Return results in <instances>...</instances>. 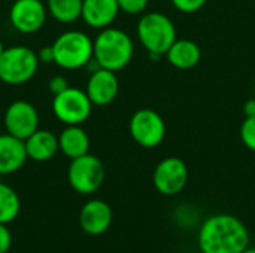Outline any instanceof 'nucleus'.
I'll list each match as a JSON object with an SVG mask.
<instances>
[{
  "mask_svg": "<svg viewBox=\"0 0 255 253\" xmlns=\"http://www.w3.org/2000/svg\"><path fill=\"white\" fill-rule=\"evenodd\" d=\"M202 253H241L250 245V234L241 219L233 215H214L199 231Z\"/></svg>",
  "mask_w": 255,
  "mask_h": 253,
  "instance_id": "f257e3e1",
  "label": "nucleus"
},
{
  "mask_svg": "<svg viewBox=\"0 0 255 253\" xmlns=\"http://www.w3.org/2000/svg\"><path fill=\"white\" fill-rule=\"evenodd\" d=\"M94 42V63L99 67L112 72H120L127 67L134 54V45L131 37L115 27L100 30Z\"/></svg>",
  "mask_w": 255,
  "mask_h": 253,
  "instance_id": "f03ea898",
  "label": "nucleus"
},
{
  "mask_svg": "<svg viewBox=\"0 0 255 253\" xmlns=\"http://www.w3.org/2000/svg\"><path fill=\"white\" fill-rule=\"evenodd\" d=\"M54 63L64 70H78L87 67L94 57L93 39L79 30L61 33L52 43Z\"/></svg>",
  "mask_w": 255,
  "mask_h": 253,
  "instance_id": "7ed1b4c3",
  "label": "nucleus"
},
{
  "mask_svg": "<svg viewBox=\"0 0 255 253\" xmlns=\"http://www.w3.org/2000/svg\"><path fill=\"white\" fill-rule=\"evenodd\" d=\"M137 37L151 57L166 55L178 39L173 21L161 12H148L139 19Z\"/></svg>",
  "mask_w": 255,
  "mask_h": 253,
  "instance_id": "20e7f679",
  "label": "nucleus"
},
{
  "mask_svg": "<svg viewBox=\"0 0 255 253\" xmlns=\"http://www.w3.org/2000/svg\"><path fill=\"white\" fill-rule=\"evenodd\" d=\"M39 63L37 54L28 46L4 48L0 55V81L6 85H22L36 75Z\"/></svg>",
  "mask_w": 255,
  "mask_h": 253,
  "instance_id": "39448f33",
  "label": "nucleus"
},
{
  "mask_svg": "<svg viewBox=\"0 0 255 253\" xmlns=\"http://www.w3.org/2000/svg\"><path fill=\"white\" fill-rule=\"evenodd\" d=\"M67 180L73 191L81 195H90L100 189L105 180L103 163L91 155L85 154L82 157L70 160L67 169Z\"/></svg>",
  "mask_w": 255,
  "mask_h": 253,
  "instance_id": "423d86ee",
  "label": "nucleus"
},
{
  "mask_svg": "<svg viewBox=\"0 0 255 253\" xmlns=\"http://www.w3.org/2000/svg\"><path fill=\"white\" fill-rule=\"evenodd\" d=\"M93 103L85 91L69 86L66 91L54 95L52 112L55 118L64 125L84 124L93 110Z\"/></svg>",
  "mask_w": 255,
  "mask_h": 253,
  "instance_id": "0eeeda50",
  "label": "nucleus"
},
{
  "mask_svg": "<svg viewBox=\"0 0 255 253\" xmlns=\"http://www.w3.org/2000/svg\"><path fill=\"white\" fill-rule=\"evenodd\" d=\"M131 139L142 148H157L166 137V124L161 115L152 109H139L128 124Z\"/></svg>",
  "mask_w": 255,
  "mask_h": 253,
  "instance_id": "6e6552de",
  "label": "nucleus"
},
{
  "mask_svg": "<svg viewBox=\"0 0 255 253\" xmlns=\"http://www.w3.org/2000/svg\"><path fill=\"white\" fill-rule=\"evenodd\" d=\"M3 124L7 134L25 140L39 130V113L31 103L16 100L6 107Z\"/></svg>",
  "mask_w": 255,
  "mask_h": 253,
  "instance_id": "1a4fd4ad",
  "label": "nucleus"
},
{
  "mask_svg": "<svg viewBox=\"0 0 255 253\" xmlns=\"http://www.w3.org/2000/svg\"><path fill=\"white\" fill-rule=\"evenodd\" d=\"M152 182L155 189L163 195L179 194L188 182L187 164L178 157L164 158L157 164Z\"/></svg>",
  "mask_w": 255,
  "mask_h": 253,
  "instance_id": "9d476101",
  "label": "nucleus"
},
{
  "mask_svg": "<svg viewBox=\"0 0 255 253\" xmlns=\"http://www.w3.org/2000/svg\"><path fill=\"white\" fill-rule=\"evenodd\" d=\"M48 9L42 0H15L9 10L12 27L22 34L37 33L46 22Z\"/></svg>",
  "mask_w": 255,
  "mask_h": 253,
  "instance_id": "9b49d317",
  "label": "nucleus"
},
{
  "mask_svg": "<svg viewBox=\"0 0 255 253\" xmlns=\"http://www.w3.org/2000/svg\"><path fill=\"white\" fill-rule=\"evenodd\" d=\"M118 89L120 82L115 72L97 67L88 78L85 92L94 106H108L117 98Z\"/></svg>",
  "mask_w": 255,
  "mask_h": 253,
  "instance_id": "f8f14e48",
  "label": "nucleus"
},
{
  "mask_svg": "<svg viewBox=\"0 0 255 253\" xmlns=\"http://www.w3.org/2000/svg\"><path fill=\"white\" fill-rule=\"evenodd\" d=\"M112 209L103 200L87 201L79 213V225L88 236L105 234L112 224Z\"/></svg>",
  "mask_w": 255,
  "mask_h": 253,
  "instance_id": "ddd939ff",
  "label": "nucleus"
},
{
  "mask_svg": "<svg viewBox=\"0 0 255 253\" xmlns=\"http://www.w3.org/2000/svg\"><path fill=\"white\" fill-rule=\"evenodd\" d=\"M118 12V0H84L81 18L91 28L103 30L112 25Z\"/></svg>",
  "mask_w": 255,
  "mask_h": 253,
  "instance_id": "4468645a",
  "label": "nucleus"
},
{
  "mask_svg": "<svg viewBox=\"0 0 255 253\" xmlns=\"http://www.w3.org/2000/svg\"><path fill=\"white\" fill-rule=\"evenodd\" d=\"M28 160L24 140L10 134H0V174L18 171Z\"/></svg>",
  "mask_w": 255,
  "mask_h": 253,
  "instance_id": "2eb2a0df",
  "label": "nucleus"
},
{
  "mask_svg": "<svg viewBox=\"0 0 255 253\" xmlns=\"http://www.w3.org/2000/svg\"><path fill=\"white\" fill-rule=\"evenodd\" d=\"M27 157L33 161H48L60 151L58 137L49 130H37L24 140Z\"/></svg>",
  "mask_w": 255,
  "mask_h": 253,
  "instance_id": "dca6fc26",
  "label": "nucleus"
},
{
  "mask_svg": "<svg viewBox=\"0 0 255 253\" xmlns=\"http://www.w3.org/2000/svg\"><path fill=\"white\" fill-rule=\"evenodd\" d=\"M166 58L175 69L190 70L199 64L202 58V49L190 39H176L166 52Z\"/></svg>",
  "mask_w": 255,
  "mask_h": 253,
  "instance_id": "f3484780",
  "label": "nucleus"
},
{
  "mask_svg": "<svg viewBox=\"0 0 255 253\" xmlns=\"http://www.w3.org/2000/svg\"><path fill=\"white\" fill-rule=\"evenodd\" d=\"M58 148L69 160L88 154L90 137L81 125H66L58 136Z\"/></svg>",
  "mask_w": 255,
  "mask_h": 253,
  "instance_id": "a211bd4d",
  "label": "nucleus"
},
{
  "mask_svg": "<svg viewBox=\"0 0 255 253\" xmlns=\"http://www.w3.org/2000/svg\"><path fill=\"white\" fill-rule=\"evenodd\" d=\"M84 0H48V13L58 22L70 24L81 18Z\"/></svg>",
  "mask_w": 255,
  "mask_h": 253,
  "instance_id": "6ab92c4d",
  "label": "nucleus"
},
{
  "mask_svg": "<svg viewBox=\"0 0 255 253\" xmlns=\"http://www.w3.org/2000/svg\"><path fill=\"white\" fill-rule=\"evenodd\" d=\"M21 210L18 194L6 183L0 182V224L13 222Z\"/></svg>",
  "mask_w": 255,
  "mask_h": 253,
  "instance_id": "aec40b11",
  "label": "nucleus"
},
{
  "mask_svg": "<svg viewBox=\"0 0 255 253\" xmlns=\"http://www.w3.org/2000/svg\"><path fill=\"white\" fill-rule=\"evenodd\" d=\"M241 139L250 151L255 152V116H247L242 122Z\"/></svg>",
  "mask_w": 255,
  "mask_h": 253,
  "instance_id": "412c9836",
  "label": "nucleus"
},
{
  "mask_svg": "<svg viewBox=\"0 0 255 253\" xmlns=\"http://www.w3.org/2000/svg\"><path fill=\"white\" fill-rule=\"evenodd\" d=\"M118 6H120V10L128 15H137L146 9L148 0H118Z\"/></svg>",
  "mask_w": 255,
  "mask_h": 253,
  "instance_id": "4be33fe9",
  "label": "nucleus"
},
{
  "mask_svg": "<svg viewBox=\"0 0 255 253\" xmlns=\"http://www.w3.org/2000/svg\"><path fill=\"white\" fill-rule=\"evenodd\" d=\"M206 1L208 0H172L173 6L184 13H193L200 10L206 4Z\"/></svg>",
  "mask_w": 255,
  "mask_h": 253,
  "instance_id": "5701e85b",
  "label": "nucleus"
},
{
  "mask_svg": "<svg viewBox=\"0 0 255 253\" xmlns=\"http://www.w3.org/2000/svg\"><path fill=\"white\" fill-rule=\"evenodd\" d=\"M12 246V236L6 224H0V253H7Z\"/></svg>",
  "mask_w": 255,
  "mask_h": 253,
  "instance_id": "b1692460",
  "label": "nucleus"
},
{
  "mask_svg": "<svg viewBox=\"0 0 255 253\" xmlns=\"http://www.w3.org/2000/svg\"><path fill=\"white\" fill-rule=\"evenodd\" d=\"M67 88H69V82H67V79H66L64 76L57 75V76H54V78L49 81V91H51L54 95H57V94L66 91Z\"/></svg>",
  "mask_w": 255,
  "mask_h": 253,
  "instance_id": "393cba45",
  "label": "nucleus"
},
{
  "mask_svg": "<svg viewBox=\"0 0 255 253\" xmlns=\"http://www.w3.org/2000/svg\"><path fill=\"white\" fill-rule=\"evenodd\" d=\"M37 58H39L40 63H46V64L54 63V49H52V45L40 48V51L37 52Z\"/></svg>",
  "mask_w": 255,
  "mask_h": 253,
  "instance_id": "a878e982",
  "label": "nucleus"
},
{
  "mask_svg": "<svg viewBox=\"0 0 255 253\" xmlns=\"http://www.w3.org/2000/svg\"><path fill=\"white\" fill-rule=\"evenodd\" d=\"M244 113H245V118L247 116H255V98L248 100L244 104Z\"/></svg>",
  "mask_w": 255,
  "mask_h": 253,
  "instance_id": "bb28decb",
  "label": "nucleus"
},
{
  "mask_svg": "<svg viewBox=\"0 0 255 253\" xmlns=\"http://www.w3.org/2000/svg\"><path fill=\"white\" fill-rule=\"evenodd\" d=\"M241 253H255V248H247L245 251H242Z\"/></svg>",
  "mask_w": 255,
  "mask_h": 253,
  "instance_id": "cd10ccee",
  "label": "nucleus"
},
{
  "mask_svg": "<svg viewBox=\"0 0 255 253\" xmlns=\"http://www.w3.org/2000/svg\"><path fill=\"white\" fill-rule=\"evenodd\" d=\"M3 51H4V46H3V43H1V40H0V55L3 54Z\"/></svg>",
  "mask_w": 255,
  "mask_h": 253,
  "instance_id": "c85d7f7f",
  "label": "nucleus"
},
{
  "mask_svg": "<svg viewBox=\"0 0 255 253\" xmlns=\"http://www.w3.org/2000/svg\"><path fill=\"white\" fill-rule=\"evenodd\" d=\"M0 182H1V174H0Z\"/></svg>",
  "mask_w": 255,
  "mask_h": 253,
  "instance_id": "c756f323",
  "label": "nucleus"
}]
</instances>
